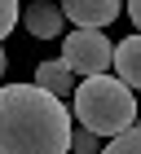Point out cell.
I'll return each mask as SVG.
<instances>
[{"label":"cell","mask_w":141,"mask_h":154,"mask_svg":"<svg viewBox=\"0 0 141 154\" xmlns=\"http://www.w3.org/2000/svg\"><path fill=\"white\" fill-rule=\"evenodd\" d=\"M35 88H44V93H53V97H70V88H75V79H70V71H66V62H40L35 66Z\"/></svg>","instance_id":"cell-7"},{"label":"cell","mask_w":141,"mask_h":154,"mask_svg":"<svg viewBox=\"0 0 141 154\" xmlns=\"http://www.w3.org/2000/svg\"><path fill=\"white\" fill-rule=\"evenodd\" d=\"M97 154H141V128L132 123L128 132H119V137H110V141L102 145Z\"/></svg>","instance_id":"cell-8"},{"label":"cell","mask_w":141,"mask_h":154,"mask_svg":"<svg viewBox=\"0 0 141 154\" xmlns=\"http://www.w3.org/2000/svg\"><path fill=\"white\" fill-rule=\"evenodd\" d=\"M18 18H22V13H18V0H0V40L18 26Z\"/></svg>","instance_id":"cell-10"},{"label":"cell","mask_w":141,"mask_h":154,"mask_svg":"<svg viewBox=\"0 0 141 154\" xmlns=\"http://www.w3.org/2000/svg\"><path fill=\"white\" fill-rule=\"evenodd\" d=\"M70 132L75 128L62 97L35 84L0 88V154H66Z\"/></svg>","instance_id":"cell-1"},{"label":"cell","mask_w":141,"mask_h":154,"mask_svg":"<svg viewBox=\"0 0 141 154\" xmlns=\"http://www.w3.org/2000/svg\"><path fill=\"white\" fill-rule=\"evenodd\" d=\"M62 62H66L70 75H106V66L115 62V44L102 35V31H70L66 40H62Z\"/></svg>","instance_id":"cell-3"},{"label":"cell","mask_w":141,"mask_h":154,"mask_svg":"<svg viewBox=\"0 0 141 154\" xmlns=\"http://www.w3.org/2000/svg\"><path fill=\"white\" fill-rule=\"evenodd\" d=\"M22 26L31 31L35 40H58L62 26H66V18H62V5H49V0H31L22 13Z\"/></svg>","instance_id":"cell-5"},{"label":"cell","mask_w":141,"mask_h":154,"mask_svg":"<svg viewBox=\"0 0 141 154\" xmlns=\"http://www.w3.org/2000/svg\"><path fill=\"white\" fill-rule=\"evenodd\" d=\"M128 18L137 22V31H141V0H128Z\"/></svg>","instance_id":"cell-11"},{"label":"cell","mask_w":141,"mask_h":154,"mask_svg":"<svg viewBox=\"0 0 141 154\" xmlns=\"http://www.w3.org/2000/svg\"><path fill=\"white\" fill-rule=\"evenodd\" d=\"M110 66H115V75L128 84L132 93H141V31L115 44V62Z\"/></svg>","instance_id":"cell-6"},{"label":"cell","mask_w":141,"mask_h":154,"mask_svg":"<svg viewBox=\"0 0 141 154\" xmlns=\"http://www.w3.org/2000/svg\"><path fill=\"white\" fill-rule=\"evenodd\" d=\"M49 5H53V0H49Z\"/></svg>","instance_id":"cell-13"},{"label":"cell","mask_w":141,"mask_h":154,"mask_svg":"<svg viewBox=\"0 0 141 154\" xmlns=\"http://www.w3.org/2000/svg\"><path fill=\"white\" fill-rule=\"evenodd\" d=\"M75 119L93 137H119L137 123V97L124 79L110 75H88L75 88Z\"/></svg>","instance_id":"cell-2"},{"label":"cell","mask_w":141,"mask_h":154,"mask_svg":"<svg viewBox=\"0 0 141 154\" xmlns=\"http://www.w3.org/2000/svg\"><path fill=\"white\" fill-rule=\"evenodd\" d=\"M97 150H102V141H97L88 128H75V132H70V154H97Z\"/></svg>","instance_id":"cell-9"},{"label":"cell","mask_w":141,"mask_h":154,"mask_svg":"<svg viewBox=\"0 0 141 154\" xmlns=\"http://www.w3.org/2000/svg\"><path fill=\"white\" fill-rule=\"evenodd\" d=\"M119 13H124V0H62V18H70L84 31L110 26Z\"/></svg>","instance_id":"cell-4"},{"label":"cell","mask_w":141,"mask_h":154,"mask_svg":"<svg viewBox=\"0 0 141 154\" xmlns=\"http://www.w3.org/2000/svg\"><path fill=\"white\" fill-rule=\"evenodd\" d=\"M5 71H9V57H5V48H0V75H5Z\"/></svg>","instance_id":"cell-12"}]
</instances>
